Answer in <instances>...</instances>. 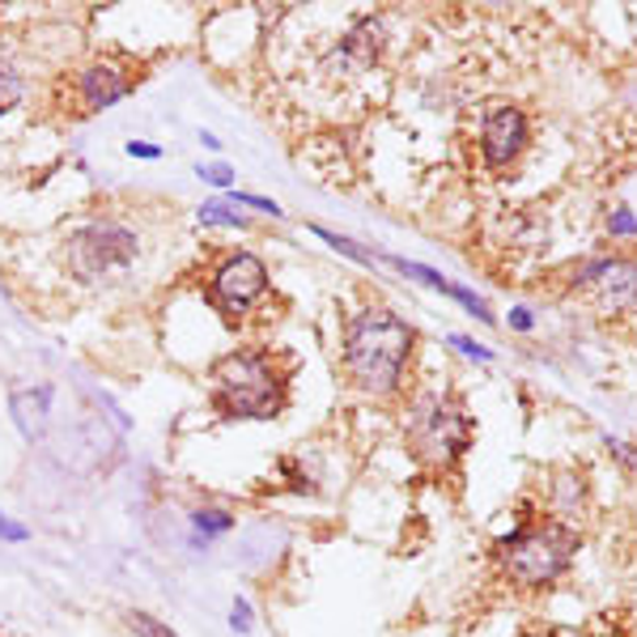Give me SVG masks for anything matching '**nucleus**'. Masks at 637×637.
Instances as JSON below:
<instances>
[{"label":"nucleus","mask_w":637,"mask_h":637,"mask_svg":"<svg viewBox=\"0 0 637 637\" xmlns=\"http://www.w3.org/2000/svg\"><path fill=\"white\" fill-rule=\"evenodd\" d=\"M409 353H413V327L395 315V311L370 306V311L349 318V332H345V370H349V379L361 391H375V395L395 391L400 379H404Z\"/></svg>","instance_id":"obj_1"},{"label":"nucleus","mask_w":637,"mask_h":637,"mask_svg":"<svg viewBox=\"0 0 637 637\" xmlns=\"http://www.w3.org/2000/svg\"><path fill=\"white\" fill-rule=\"evenodd\" d=\"M286 400V379L264 353H230L213 366V409L243 421H272Z\"/></svg>","instance_id":"obj_2"},{"label":"nucleus","mask_w":637,"mask_h":637,"mask_svg":"<svg viewBox=\"0 0 637 637\" xmlns=\"http://www.w3.org/2000/svg\"><path fill=\"white\" fill-rule=\"evenodd\" d=\"M498 552H502V566L510 578L518 586L536 591V586L557 582L561 573H570L573 557H578V532L566 523H536V527H523V532L506 536L498 544Z\"/></svg>","instance_id":"obj_3"},{"label":"nucleus","mask_w":637,"mask_h":637,"mask_svg":"<svg viewBox=\"0 0 637 637\" xmlns=\"http://www.w3.org/2000/svg\"><path fill=\"white\" fill-rule=\"evenodd\" d=\"M141 255V238L136 230H127L124 222H111V217H98V222L81 225L68 234L64 243V264L77 281L98 286V281H111L127 272Z\"/></svg>","instance_id":"obj_4"},{"label":"nucleus","mask_w":637,"mask_h":637,"mask_svg":"<svg viewBox=\"0 0 637 637\" xmlns=\"http://www.w3.org/2000/svg\"><path fill=\"white\" fill-rule=\"evenodd\" d=\"M409 434H413V446L421 459H429V463H450V459H459V455L468 450V443H472V421L463 416L459 404L438 400V395H425V400L413 409Z\"/></svg>","instance_id":"obj_5"},{"label":"nucleus","mask_w":637,"mask_h":637,"mask_svg":"<svg viewBox=\"0 0 637 637\" xmlns=\"http://www.w3.org/2000/svg\"><path fill=\"white\" fill-rule=\"evenodd\" d=\"M264 289H268V268H264V259L252 252H238V255H230L222 268L213 272L209 298H213L222 311H247Z\"/></svg>","instance_id":"obj_6"},{"label":"nucleus","mask_w":637,"mask_h":637,"mask_svg":"<svg viewBox=\"0 0 637 637\" xmlns=\"http://www.w3.org/2000/svg\"><path fill=\"white\" fill-rule=\"evenodd\" d=\"M573 286L595 289L604 311H621L637 302V264L634 259H591L573 268Z\"/></svg>","instance_id":"obj_7"},{"label":"nucleus","mask_w":637,"mask_h":637,"mask_svg":"<svg viewBox=\"0 0 637 637\" xmlns=\"http://www.w3.org/2000/svg\"><path fill=\"white\" fill-rule=\"evenodd\" d=\"M527 145V115L510 102H489L480 124V154L489 166H510Z\"/></svg>","instance_id":"obj_8"},{"label":"nucleus","mask_w":637,"mask_h":637,"mask_svg":"<svg viewBox=\"0 0 637 637\" xmlns=\"http://www.w3.org/2000/svg\"><path fill=\"white\" fill-rule=\"evenodd\" d=\"M77 90H81L86 111H107V107H115L120 98H127V90H132V72L115 60H98L77 77Z\"/></svg>","instance_id":"obj_9"},{"label":"nucleus","mask_w":637,"mask_h":637,"mask_svg":"<svg viewBox=\"0 0 637 637\" xmlns=\"http://www.w3.org/2000/svg\"><path fill=\"white\" fill-rule=\"evenodd\" d=\"M379 47H382V26L375 18H366V22H357V26L340 38V47H336L332 60L340 64L345 72H366L370 64L379 60Z\"/></svg>","instance_id":"obj_10"},{"label":"nucleus","mask_w":637,"mask_h":637,"mask_svg":"<svg viewBox=\"0 0 637 637\" xmlns=\"http://www.w3.org/2000/svg\"><path fill=\"white\" fill-rule=\"evenodd\" d=\"M9 413L18 421V429H22V438H38L43 429H47V413H52V387L47 382H38V387H22V391H13L9 395Z\"/></svg>","instance_id":"obj_11"},{"label":"nucleus","mask_w":637,"mask_h":637,"mask_svg":"<svg viewBox=\"0 0 637 637\" xmlns=\"http://www.w3.org/2000/svg\"><path fill=\"white\" fill-rule=\"evenodd\" d=\"M191 527H195V544H209L213 536L234 532V514L209 506V510H191Z\"/></svg>","instance_id":"obj_12"},{"label":"nucleus","mask_w":637,"mask_h":637,"mask_svg":"<svg viewBox=\"0 0 637 637\" xmlns=\"http://www.w3.org/2000/svg\"><path fill=\"white\" fill-rule=\"evenodd\" d=\"M387 264H391V268H400L404 277H413V281H421V286H429V289H438V293H446V298L455 293V286L446 281L443 272H434L429 264H416V259H400V255H387Z\"/></svg>","instance_id":"obj_13"},{"label":"nucleus","mask_w":637,"mask_h":637,"mask_svg":"<svg viewBox=\"0 0 637 637\" xmlns=\"http://www.w3.org/2000/svg\"><path fill=\"white\" fill-rule=\"evenodd\" d=\"M311 230H315V234H318V238H323V243H327V247H332V252L349 255V259H357V264H366V268H375V255H370V252H361V247H357L353 238H345V234H332V230H323V225H311Z\"/></svg>","instance_id":"obj_14"},{"label":"nucleus","mask_w":637,"mask_h":637,"mask_svg":"<svg viewBox=\"0 0 637 637\" xmlns=\"http://www.w3.org/2000/svg\"><path fill=\"white\" fill-rule=\"evenodd\" d=\"M195 217H200L204 225H234V230H238V225H247L243 213H234V209H230V200H209V204H200V213H195Z\"/></svg>","instance_id":"obj_15"},{"label":"nucleus","mask_w":637,"mask_h":637,"mask_svg":"<svg viewBox=\"0 0 637 637\" xmlns=\"http://www.w3.org/2000/svg\"><path fill=\"white\" fill-rule=\"evenodd\" d=\"M127 629L136 637H179L170 625H161L158 616H149V612H127Z\"/></svg>","instance_id":"obj_16"},{"label":"nucleus","mask_w":637,"mask_h":637,"mask_svg":"<svg viewBox=\"0 0 637 637\" xmlns=\"http://www.w3.org/2000/svg\"><path fill=\"white\" fill-rule=\"evenodd\" d=\"M18 98H22V77H18L9 64H0V111L13 107Z\"/></svg>","instance_id":"obj_17"},{"label":"nucleus","mask_w":637,"mask_h":637,"mask_svg":"<svg viewBox=\"0 0 637 637\" xmlns=\"http://www.w3.org/2000/svg\"><path fill=\"white\" fill-rule=\"evenodd\" d=\"M607 230H612V238H634L637 234V217L629 209H612V217H607Z\"/></svg>","instance_id":"obj_18"},{"label":"nucleus","mask_w":637,"mask_h":637,"mask_svg":"<svg viewBox=\"0 0 637 637\" xmlns=\"http://www.w3.org/2000/svg\"><path fill=\"white\" fill-rule=\"evenodd\" d=\"M204 183H213V188H234V170L225 166V161H213V166H200L195 170Z\"/></svg>","instance_id":"obj_19"},{"label":"nucleus","mask_w":637,"mask_h":637,"mask_svg":"<svg viewBox=\"0 0 637 637\" xmlns=\"http://www.w3.org/2000/svg\"><path fill=\"white\" fill-rule=\"evenodd\" d=\"M230 204H247V209H255V213H272V217H281V209H277L272 200L252 195V191H230Z\"/></svg>","instance_id":"obj_20"},{"label":"nucleus","mask_w":637,"mask_h":637,"mask_svg":"<svg viewBox=\"0 0 637 637\" xmlns=\"http://www.w3.org/2000/svg\"><path fill=\"white\" fill-rule=\"evenodd\" d=\"M252 604L247 600H234V607H230V629L234 634H252Z\"/></svg>","instance_id":"obj_21"},{"label":"nucleus","mask_w":637,"mask_h":637,"mask_svg":"<svg viewBox=\"0 0 637 637\" xmlns=\"http://www.w3.org/2000/svg\"><path fill=\"white\" fill-rule=\"evenodd\" d=\"M450 345L463 353V357H477V361H493V349H484V345H477L472 336H450Z\"/></svg>","instance_id":"obj_22"},{"label":"nucleus","mask_w":637,"mask_h":637,"mask_svg":"<svg viewBox=\"0 0 637 637\" xmlns=\"http://www.w3.org/2000/svg\"><path fill=\"white\" fill-rule=\"evenodd\" d=\"M0 540H9V544H22V540H31V532L22 527V523H13L4 510H0Z\"/></svg>","instance_id":"obj_23"},{"label":"nucleus","mask_w":637,"mask_h":637,"mask_svg":"<svg viewBox=\"0 0 637 637\" xmlns=\"http://www.w3.org/2000/svg\"><path fill=\"white\" fill-rule=\"evenodd\" d=\"M127 154H132V158H161V149L158 145H145V141H127Z\"/></svg>","instance_id":"obj_24"},{"label":"nucleus","mask_w":637,"mask_h":637,"mask_svg":"<svg viewBox=\"0 0 637 637\" xmlns=\"http://www.w3.org/2000/svg\"><path fill=\"white\" fill-rule=\"evenodd\" d=\"M532 323H536L532 311H514V315H510V327H518V332H532Z\"/></svg>","instance_id":"obj_25"},{"label":"nucleus","mask_w":637,"mask_h":637,"mask_svg":"<svg viewBox=\"0 0 637 637\" xmlns=\"http://www.w3.org/2000/svg\"><path fill=\"white\" fill-rule=\"evenodd\" d=\"M523 637H548V634H523Z\"/></svg>","instance_id":"obj_26"}]
</instances>
